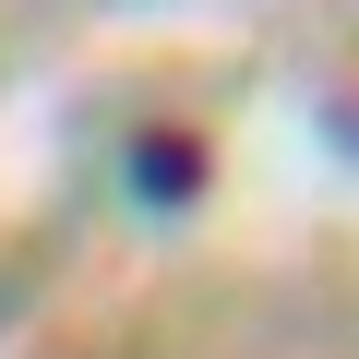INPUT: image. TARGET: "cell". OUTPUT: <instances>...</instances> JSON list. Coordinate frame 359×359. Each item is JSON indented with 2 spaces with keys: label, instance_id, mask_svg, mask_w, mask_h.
Listing matches in <instances>:
<instances>
[{
  "label": "cell",
  "instance_id": "6da1fadb",
  "mask_svg": "<svg viewBox=\"0 0 359 359\" xmlns=\"http://www.w3.org/2000/svg\"><path fill=\"white\" fill-rule=\"evenodd\" d=\"M192 180H204V156H192V144H168V132H144V144H132V192H144V204H192Z\"/></svg>",
  "mask_w": 359,
  "mask_h": 359
}]
</instances>
